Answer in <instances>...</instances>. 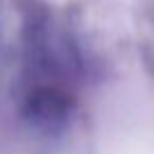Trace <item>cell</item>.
<instances>
[{
	"instance_id": "obj_1",
	"label": "cell",
	"mask_w": 154,
	"mask_h": 154,
	"mask_svg": "<svg viewBox=\"0 0 154 154\" xmlns=\"http://www.w3.org/2000/svg\"><path fill=\"white\" fill-rule=\"evenodd\" d=\"M140 52L147 63V68L154 72V2L147 9V16L143 20V36H140Z\"/></svg>"
}]
</instances>
